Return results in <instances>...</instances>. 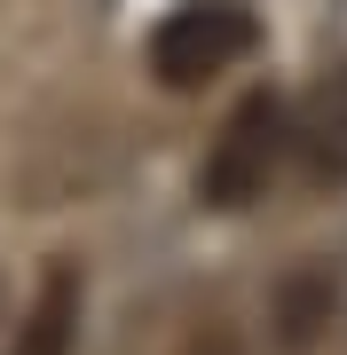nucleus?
I'll return each mask as SVG.
<instances>
[{
	"label": "nucleus",
	"instance_id": "nucleus-1",
	"mask_svg": "<svg viewBox=\"0 0 347 355\" xmlns=\"http://www.w3.org/2000/svg\"><path fill=\"white\" fill-rule=\"evenodd\" d=\"M253 48H260V16L253 8H237V0H190V8H174L166 24L150 32V71L190 95V87L221 79Z\"/></svg>",
	"mask_w": 347,
	"mask_h": 355
},
{
	"label": "nucleus",
	"instance_id": "nucleus-2",
	"mask_svg": "<svg viewBox=\"0 0 347 355\" xmlns=\"http://www.w3.org/2000/svg\"><path fill=\"white\" fill-rule=\"evenodd\" d=\"M284 135H292V111L276 95H244L237 119L221 127L213 158H206V205L213 214H237L269 190V174L284 166Z\"/></svg>",
	"mask_w": 347,
	"mask_h": 355
},
{
	"label": "nucleus",
	"instance_id": "nucleus-3",
	"mask_svg": "<svg viewBox=\"0 0 347 355\" xmlns=\"http://www.w3.org/2000/svg\"><path fill=\"white\" fill-rule=\"evenodd\" d=\"M284 150L300 158V174H308L316 190H347V64H339V71H323L316 87L300 95Z\"/></svg>",
	"mask_w": 347,
	"mask_h": 355
},
{
	"label": "nucleus",
	"instance_id": "nucleus-4",
	"mask_svg": "<svg viewBox=\"0 0 347 355\" xmlns=\"http://www.w3.org/2000/svg\"><path fill=\"white\" fill-rule=\"evenodd\" d=\"M71 331H79V268L55 261L39 277V300H32V324L16 340V355H71Z\"/></svg>",
	"mask_w": 347,
	"mask_h": 355
}]
</instances>
